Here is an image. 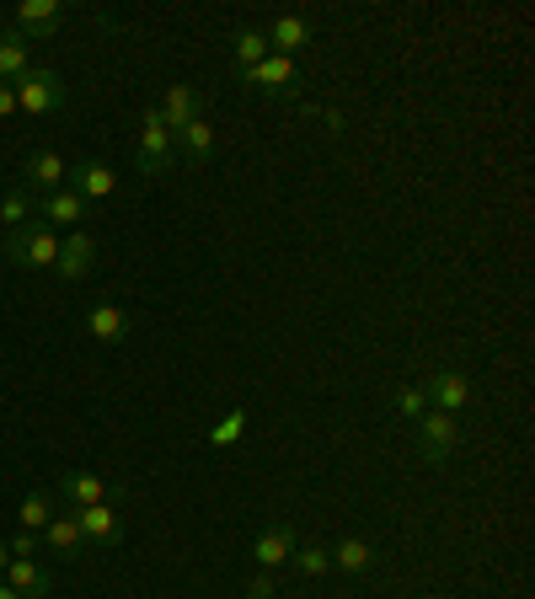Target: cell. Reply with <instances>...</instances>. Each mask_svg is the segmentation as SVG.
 Returning <instances> with one entry per match:
<instances>
[{
	"label": "cell",
	"mask_w": 535,
	"mask_h": 599,
	"mask_svg": "<svg viewBox=\"0 0 535 599\" xmlns=\"http://www.w3.org/2000/svg\"><path fill=\"white\" fill-rule=\"evenodd\" d=\"M11 91H16V113H33V119H48L70 102V86L43 65H33L22 80H11Z\"/></svg>",
	"instance_id": "obj_1"
},
{
	"label": "cell",
	"mask_w": 535,
	"mask_h": 599,
	"mask_svg": "<svg viewBox=\"0 0 535 599\" xmlns=\"http://www.w3.org/2000/svg\"><path fill=\"white\" fill-rule=\"evenodd\" d=\"M5 257L16 263V268H54V257H59V231H48L43 220H27V225H16V231H5Z\"/></svg>",
	"instance_id": "obj_2"
},
{
	"label": "cell",
	"mask_w": 535,
	"mask_h": 599,
	"mask_svg": "<svg viewBox=\"0 0 535 599\" xmlns=\"http://www.w3.org/2000/svg\"><path fill=\"white\" fill-rule=\"evenodd\" d=\"M134 166H140V177H166V171H177V134L156 119V108H145V129H140V151H134Z\"/></svg>",
	"instance_id": "obj_3"
},
{
	"label": "cell",
	"mask_w": 535,
	"mask_h": 599,
	"mask_svg": "<svg viewBox=\"0 0 535 599\" xmlns=\"http://www.w3.org/2000/svg\"><path fill=\"white\" fill-rule=\"evenodd\" d=\"M455 444H460V418L428 407V412L417 418V455H423L428 466H445L455 455Z\"/></svg>",
	"instance_id": "obj_4"
},
{
	"label": "cell",
	"mask_w": 535,
	"mask_h": 599,
	"mask_svg": "<svg viewBox=\"0 0 535 599\" xmlns=\"http://www.w3.org/2000/svg\"><path fill=\"white\" fill-rule=\"evenodd\" d=\"M11 27H16L27 43L54 38V33L65 27V0H22L16 16H11Z\"/></svg>",
	"instance_id": "obj_5"
},
{
	"label": "cell",
	"mask_w": 535,
	"mask_h": 599,
	"mask_svg": "<svg viewBox=\"0 0 535 599\" xmlns=\"http://www.w3.org/2000/svg\"><path fill=\"white\" fill-rule=\"evenodd\" d=\"M54 498H65L70 509H91V503H119L124 487H113L108 477H91V472H65L59 487H54Z\"/></svg>",
	"instance_id": "obj_6"
},
{
	"label": "cell",
	"mask_w": 535,
	"mask_h": 599,
	"mask_svg": "<svg viewBox=\"0 0 535 599\" xmlns=\"http://www.w3.org/2000/svg\"><path fill=\"white\" fill-rule=\"evenodd\" d=\"M236 80L268 91V97H300V65H294L289 54H268L257 70H247V76H236Z\"/></svg>",
	"instance_id": "obj_7"
},
{
	"label": "cell",
	"mask_w": 535,
	"mask_h": 599,
	"mask_svg": "<svg viewBox=\"0 0 535 599\" xmlns=\"http://www.w3.org/2000/svg\"><path fill=\"white\" fill-rule=\"evenodd\" d=\"M76 524H81V541L97 546V552H113L124 541V520H119V503H91V509H76Z\"/></svg>",
	"instance_id": "obj_8"
},
{
	"label": "cell",
	"mask_w": 535,
	"mask_h": 599,
	"mask_svg": "<svg viewBox=\"0 0 535 599\" xmlns=\"http://www.w3.org/2000/svg\"><path fill=\"white\" fill-rule=\"evenodd\" d=\"M156 119H161L171 134H177V129H188L193 119H204V91H199V86H182V80H177V86H166L161 102H156Z\"/></svg>",
	"instance_id": "obj_9"
},
{
	"label": "cell",
	"mask_w": 535,
	"mask_h": 599,
	"mask_svg": "<svg viewBox=\"0 0 535 599\" xmlns=\"http://www.w3.org/2000/svg\"><path fill=\"white\" fill-rule=\"evenodd\" d=\"M91 268H97V241L86 236V231L59 236V257H54V274H59V284H81Z\"/></svg>",
	"instance_id": "obj_10"
},
{
	"label": "cell",
	"mask_w": 535,
	"mask_h": 599,
	"mask_svg": "<svg viewBox=\"0 0 535 599\" xmlns=\"http://www.w3.org/2000/svg\"><path fill=\"white\" fill-rule=\"evenodd\" d=\"M70 182V160L59 156V151H33L27 156V166H22V188L27 193H54V188H65Z\"/></svg>",
	"instance_id": "obj_11"
},
{
	"label": "cell",
	"mask_w": 535,
	"mask_h": 599,
	"mask_svg": "<svg viewBox=\"0 0 535 599\" xmlns=\"http://www.w3.org/2000/svg\"><path fill=\"white\" fill-rule=\"evenodd\" d=\"M0 578H5L11 595H22V599H48L54 595V573H48L38 557H11V567H5Z\"/></svg>",
	"instance_id": "obj_12"
},
{
	"label": "cell",
	"mask_w": 535,
	"mask_h": 599,
	"mask_svg": "<svg viewBox=\"0 0 535 599\" xmlns=\"http://www.w3.org/2000/svg\"><path fill=\"white\" fill-rule=\"evenodd\" d=\"M294 546H300V535H294L289 524H268V530H257V541H252V562L268 567V573H279V567H289Z\"/></svg>",
	"instance_id": "obj_13"
},
{
	"label": "cell",
	"mask_w": 535,
	"mask_h": 599,
	"mask_svg": "<svg viewBox=\"0 0 535 599\" xmlns=\"http://www.w3.org/2000/svg\"><path fill=\"white\" fill-rule=\"evenodd\" d=\"M65 188H76L86 203L113 199V193H119V171H113L108 160H81V166H70V182H65Z\"/></svg>",
	"instance_id": "obj_14"
},
{
	"label": "cell",
	"mask_w": 535,
	"mask_h": 599,
	"mask_svg": "<svg viewBox=\"0 0 535 599\" xmlns=\"http://www.w3.org/2000/svg\"><path fill=\"white\" fill-rule=\"evenodd\" d=\"M38 220L48 231H59V225H70V231H81L86 220V199L76 188H54V193H43L38 199Z\"/></svg>",
	"instance_id": "obj_15"
},
{
	"label": "cell",
	"mask_w": 535,
	"mask_h": 599,
	"mask_svg": "<svg viewBox=\"0 0 535 599\" xmlns=\"http://www.w3.org/2000/svg\"><path fill=\"white\" fill-rule=\"evenodd\" d=\"M86 332H91V343L119 348L129 332H134V317H129L124 306H91V311H86Z\"/></svg>",
	"instance_id": "obj_16"
},
{
	"label": "cell",
	"mask_w": 535,
	"mask_h": 599,
	"mask_svg": "<svg viewBox=\"0 0 535 599\" xmlns=\"http://www.w3.org/2000/svg\"><path fill=\"white\" fill-rule=\"evenodd\" d=\"M423 391H428V407H439V412L460 418V407L471 401V380H466L460 369H439V375H434Z\"/></svg>",
	"instance_id": "obj_17"
},
{
	"label": "cell",
	"mask_w": 535,
	"mask_h": 599,
	"mask_svg": "<svg viewBox=\"0 0 535 599\" xmlns=\"http://www.w3.org/2000/svg\"><path fill=\"white\" fill-rule=\"evenodd\" d=\"M43 552H48V557H81V552H86L81 524H76V509L48 520V530H43Z\"/></svg>",
	"instance_id": "obj_18"
},
{
	"label": "cell",
	"mask_w": 535,
	"mask_h": 599,
	"mask_svg": "<svg viewBox=\"0 0 535 599\" xmlns=\"http://www.w3.org/2000/svg\"><path fill=\"white\" fill-rule=\"evenodd\" d=\"M33 70V43L22 38L16 27H0V80L11 86V80H22Z\"/></svg>",
	"instance_id": "obj_19"
},
{
	"label": "cell",
	"mask_w": 535,
	"mask_h": 599,
	"mask_svg": "<svg viewBox=\"0 0 535 599\" xmlns=\"http://www.w3.org/2000/svg\"><path fill=\"white\" fill-rule=\"evenodd\" d=\"M327 557H332V567H337V573H348V578H365V573L375 567V546L365 541V535H343Z\"/></svg>",
	"instance_id": "obj_20"
},
{
	"label": "cell",
	"mask_w": 535,
	"mask_h": 599,
	"mask_svg": "<svg viewBox=\"0 0 535 599\" xmlns=\"http://www.w3.org/2000/svg\"><path fill=\"white\" fill-rule=\"evenodd\" d=\"M263 38H268L274 54H289V59H294L300 48H311V22H305V16H274V27H268Z\"/></svg>",
	"instance_id": "obj_21"
},
{
	"label": "cell",
	"mask_w": 535,
	"mask_h": 599,
	"mask_svg": "<svg viewBox=\"0 0 535 599\" xmlns=\"http://www.w3.org/2000/svg\"><path fill=\"white\" fill-rule=\"evenodd\" d=\"M54 503H59V498H54L48 487H33V492H27V498L16 503V524H22L27 535H43V530H48V520L59 514Z\"/></svg>",
	"instance_id": "obj_22"
},
{
	"label": "cell",
	"mask_w": 535,
	"mask_h": 599,
	"mask_svg": "<svg viewBox=\"0 0 535 599\" xmlns=\"http://www.w3.org/2000/svg\"><path fill=\"white\" fill-rule=\"evenodd\" d=\"M177 151L188 160H199V166H209V160H214V123L193 119L188 129H177Z\"/></svg>",
	"instance_id": "obj_23"
},
{
	"label": "cell",
	"mask_w": 535,
	"mask_h": 599,
	"mask_svg": "<svg viewBox=\"0 0 535 599\" xmlns=\"http://www.w3.org/2000/svg\"><path fill=\"white\" fill-rule=\"evenodd\" d=\"M33 214H38V193H27L22 182H16V188H5V199H0V225H5V231L27 225Z\"/></svg>",
	"instance_id": "obj_24"
},
{
	"label": "cell",
	"mask_w": 535,
	"mask_h": 599,
	"mask_svg": "<svg viewBox=\"0 0 535 599\" xmlns=\"http://www.w3.org/2000/svg\"><path fill=\"white\" fill-rule=\"evenodd\" d=\"M268 54H274V48H268V38H263V33H252V27H242V33H236V76L257 70Z\"/></svg>",
	"instance_id": "obj_25"
},
{
	"label": "cell",
	"mask_w": 535,
	"mask_h": 599,
	"mask_svg": "<svg viewBox=\"0 0 535 599\" xmlns=\"http://www.w3.org/2000/svg\"><path fill=\"white\" fill-rule=\"evenodd\" d=\"M242 434H247V407H231V412H225V418L209 429L204 444H209V450H231V444L242 440Z\"/></svg>",
	"instance_id": "obj_26"
},
{
	"label": "cell",
	"mask_w": 535,
	"mask_h": 599,
	"mask_svg": "<svg viewBox=\"0 0 535 599\" xmlns=\"http://www.w3.org/2000/svg\"><path fill=\"white\" fill-rule=\"evenodd\" d=\"M289 567H294L300 578H322V573H332V557H327V546H294Z\"/></svg>",
	"instance_id": "obj_27"
},
{
	"label": "cell",
	"mask_w": 535,
	"mask_h": 599,
	"mask_svg": "<svg viewBox=\"0 0 535 599\" xmlns=\"http://www.w3.org/2000/svg\"><path fill=\"white\" fill-rule=\"evenodd\" d=\"M397 412H402L408 423H417V418L428 412V391H423V386H402V391H397Z\"/></svg>",
	"instance_id": "obj_28"
},
{
	"label": "cell",
	"mask_w": 535,
	"mask_h": 599,
	"mask_svg": "<svg viewBox=\"0 0 535 599\" xmlns=\"http://www.w3.org/2000/svg\"><path fill=\"white\" fill-rule=\"evenodd\" d=\"M274 595H279V578H274L268 567H257L247 578V599H274Z\"/></svg>",
	"instance_id": "obj_29"
},
{
	"label": "cell",
	"mask_w": 535,
	"mask_h": 599,
	"mask_svg": "<svg viewBox=\"0 0 535 599\" xmlns=\"http://www.w3.org/2000/svg\"><path fill=\"white\" fill-rule=\"evenodd\" d=\"M5 552H11V557H38V552H43V535H27V530H16V535L5 541Z\"/></svg>",
	"instance_id": "obj_30"
},
{
	"label": "cell",
	"mask_w": 535,
	"mask_h": 599,
	"mask_svg": "<svg viewBox=\"0 0 535 599\" xmlns=\"http://www.w3.org/2000/svg\"><path fill=\"white\" fill-rule=\"evenodd\" d=\"M5 119H16V91L0 80V123H5Z\"/></svg>",
	"instance_id": "obj_31"
},
{
	"label": "cell",
	"mask_w": 535,
	"mask_h": 599,
	"mask_svg": "<svg viewBox=\"0 0 535 599\" xmlns=\"http://www.w3.org/2000/svg\"><path fill=\"white\" fill-rule=\"evenodd\" d=\"M5 567H11V552H5V546H0V573H5Z\"/></svg>",
	"instance_id": "obj_32"
},
{
	"label": "cell",
	"mask_w": 535,
	"mask_h": 599,
	"mask_svg": "<svg viewBox=\"0 0 535 599\" xmlns=\"http://www.w3.org/2000/svg\"><path fill=\"white\" fill-rule=\"evenodd\" d=\"M5 595H11V589H5V578H0V599H5Z\"/></svg>",
	"instance_id": "obj_33"
},
{
	"label": "cell",
	"mask_w": 535,
	"mask_h": 599,
	"mask_svg": "<svg viewBox=\"0 0 535 599\" xmlns=\"http://www.w3.org/2000/svg\"><path fill=\"white\" fill-rule=\"evenodd\" d=\"M5 599H22V595H5Z\"/></svg>",
	"instance_id": "obj_34"
}]
</instances>
